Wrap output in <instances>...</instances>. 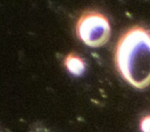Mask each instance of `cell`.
I'll list each match as a JSON object with an SVG mask.
<instances>
[{"label":"cell","mask_w":150,"mask_h":132,"mask_svg":"<svg viewBox=\"0 0 150 132\" xmlns=\"http://www.w3.org/2000/svg\"><path fill=\"white\" fill-rule=\"evenodd\" d=\"M64 65L68 69V71L75 76H81L86 69V64H84L83 60L75 54H68L66 56Z\"/></svg>","instance_id":"3"},{"label":"cell","mask_w":150,"mask_h":132,"mask_svg":"<svg viewBox=\"0 0 150 132\" xmlns=\"http://www.w3.org/2000/svg\"><path fill=\"white\" fill-rule=\"evenodd\" d=\"M115 64L121 76L132 86L150 85V33L141 26L125 30L115 50Z\"/></svg>","instance_id":"1"},{"label":"cell","mask_w":150,"mask_h":132,"mask_svg":"<svg viewBox=\"0 0 150 132\" xmlns=\"http://www.w3.org/2000/svg\"><path fill=\"white\" fill-rule=\"evenodd\" d=\"M111 34L109 20L102 13L89 11L84 12L76 22L77 37L89 47H101L105 44Z\"/></svg>","instance_id":"2"},{"label":"cell","mask_w":150,"mask_h":132,"mask_svg":"<svg viewBox=\"0 0 150 132\" xmlns=\"http://www.w3.org/2000/svg\"><path fill=\"white\" fill-rule=\"evenodd\" d=\"M139 127H141L142 132H150V114L149 116H144L141 119Z\"/></svg>","instance_id":"4"}]
</instances>
